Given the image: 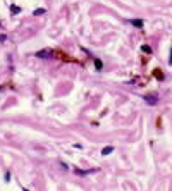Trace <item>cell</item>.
Here are the masks:
<instances>
[{
  "mask_svg": "<svg viewBox=\"0 0 172 191\" xmlns=\"http://www.w3.org/2000/svg\"><path fill=\"white\" fill-rule=\"evenodd\" d=\"M144 102L150 103V105H155V103L158 102V98H157V96H151V95H146V96H144Z\"/></svg>",
  "mask_w": 172,
  "mask_h": 191,
  "instance_id": "obj_1",
  "label": "cell"
},
{
  "mask_svg": "<svg viewBox=\"0 0 172 191\" xmlns=\"http://www.w3.org/2000/svg\"><path fill=\"white\" fill-rule=\"evenodd\" d=\"M129 24H133V26H136V28H143V21L141 19H129Z\"/></svg>",
  "mask_w": 172,
  "mask_h": 191,
  "instance_id": "obj_2",
  "label": "cell"
},
{
  "mask_svg": "<svg viewBox=\"0 0 172 191\" xmlns=\"http://www.w3.org/2000/svg\"><path fill=\"white\" fill-rule=\"evenodd\" d=\"M36 57H40V59H43V57H50V50H41V52L36 54Z\"/></svg>",
  "mask_w": 172,
  "mask_h": 191,
  "instance_id": "obj_3",
  "label": "cell"
},
{
  "mask_svg": "<svg viewBox=\"0 0 172 191\" xmlns=\"http://www.w3.org/2000/svg\"><path fill=\"white\" fill-rule=\"evenodd\" d=\"M112 151H114V148H112V146H105V148L102 150V155H110Z\"/></svg>",
  "mask_w": 172,
  "mask_h": 191,
  "instance_id": "obj_4",
  "label": "cell"
},
{
  "mask_svg": "<svg viewBox=\"0 0 172 191\" xmlns=\"http://www.w3.org/2000/svg\"><path fill=\"white\" fill-rule=\"evenodd\" d=\"M10 10H12V14H19L21 12V9L17 5H10Z\"/></svg>",
  "mask_w": 172,
  "mask_h": 191,
  "instance_id": "obj_5",
  "label": "cell"
},
{
  "mask_svg": "<svg viewBox=\"0 0 172 191\" xmlns=\"http://www.w3.org/2000/svg\"><path fill=\"white\" fill-rule=\"evenodd\" d=\"M41 14H45V9H36L34 10V16H41Z\"/></svg>",
  "mask_w": 172,
  "mask_h": 191,
  "instance_id": "obj_6",
  "label": "cell"
},
{
  "mask_svg": "<svg viewBox=\"0 0 172 191\" xmlns=\"http://www.w3.org/2000/svg\"><path fill=\"white\" fill-rule=\"evenodd\" d=\"M95 66H96V69H98V71H100V69L103 67V64H102L100 60H95Z\"/></svg>",
  "mask_w": 172,
  "mask_h": 191,
  "instance_id": "obj_7",
  "label": "cell"
},
{
  "mask_svg": "<svg viewBox=\"0 0 172 191\" xmlns=\"http://www.w3.org/2000/svg\"><path fill=\"white\" fill-rule=\"evenodd\" d=\"M143 52H146V54H150L151 50H150V47H143Z\"/></svg>",
  "mask_w": 172,
  "mask_h": 191,
  "instance_id": "obj_8",
  "label": "cell"
},
{
  "mask_svg": "<svg viewBox=\"0 0 172 191\" xmlns=\"http://www.w3.org/2000/svg\"><path fill=\"white\" fill-rule=\"evenodd\" d=\"M5 40H7V36H5V34H2V36H0V41L4 43V41H5Z\"/></svg>",
  "mask_w": 172,
  "mask_h": 191,
  "instance_id": "obj_9",
  "label": "cell"
},
{
  "mask_svg": "<svg viewBox=\"0 0 172 191\" xmlns=\"http://www.w3.org/2000/svg\"><path fill=\"white\" fill-rule=\"evenodd\" d=\"M169 64H172V52H171V60H169Z\"/></svg>",
  "mask_w": 172,
  "mask_h": 191,
  "instance_id": "obj_10",
  "label": "cell"
},
{
  "mask_svg": "<svg viewBox=\"0 0 172 191\" xmlns=\"http://www.w3.org/2000/svg\"><path fill=\"white\" fill-rule=\"evenodd\" d=\"M22 191H29V190H26V188H22Z\"/></svg>",
  "mask_w": 172,
  "mask_h": 191,
  "instance_id": "obj_11",
  "label": "cell"
}]
</instances>
